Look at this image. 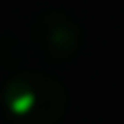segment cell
<instances>
[{
	"label": "cell",
	"mask_w": 124,
	"mask_h": 124,
	"mask_svg": "<svg viewBox=\"0 0 124 124\" xmlns=\"http://www.w3.org/2000/svg\"><path fill=\"white\" fill-rule=\"evenodd\" d=\"M3 106L16 124H55L63 116L66 93L53 77L29 71L5 85Z\"/></svg>",
	"instance_id": "6da1fadb"
},
{
	"label": "cell",
	"mask_w": 124,
	"mask_h": 124,
	"mask_svg": "<svg viewBox=\"0 0 124 124\" xmlns=\"http://www.w3.org/2000/svg\"><path fill=\"white\" fill-rule=\"evenodd\" d=\"M32 45L50 61H63L79 48V32L63 13H45L32 26Z\"/></svg>",
	"instance_id": "7a4b0ae2"
}]
</instances>
